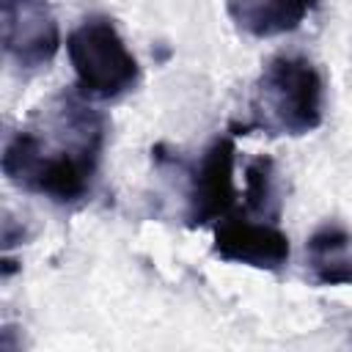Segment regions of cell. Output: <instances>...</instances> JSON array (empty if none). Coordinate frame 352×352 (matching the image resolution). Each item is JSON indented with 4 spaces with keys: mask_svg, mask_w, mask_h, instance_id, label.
<instances>
[{
    "mask_svg": "<svg viewBox=\"0 0 352 352\" xmlns=\"http://www.w3.org/2000/svg\"><path fill=\"white\" fill-rule=\"evenodd\" d=\"M104 148V116L77 91L55 94L3 148V173L25 192L74 204L91 192Z\"/></svg>",
    "mask_w": 352,
    "mask_h": 352,
    "instance_id": "1",
    "label": "cell"
},
{
    "mask_svg": "<svg viewBox=\"0 0 352 352\" xmlns=\"http://www.w3.org/2000/svg\"><path fill=\"white\" fill-rule=\"evenodd\" d=\"M253 118L242 129H264L270 135H308L324 118L322 72L302 55H275L261 69L253 99Z\"/></svg>",
    "mask_w": 352,
    "mask_h": 352,
    "instance_id": "2",
    "label": "cell"
},
{
    "mask_svg": "<svg viewBox=\"0 0 352 352\" xmlns=\"http://www.w3.org/2000/svg\"><path fill=\"white\" fill-rule=\"evenodd\" d=\"M66 55L74 69V91L91 102L118 99L140 80L138 58L104 14H91L69 30Z\"/></svg>",
    "mask_w": 352,
    "mask_h": 352,
    "instance_id": "3",
    "label": "cell"
},
{
    "mask_svg": "<svg viewBox=\"0 0 352 352\" xmlns=\"http://www.w3.org/2000/svg\"><path fill=\"white\" fill-rule=\"evenodd\" d=\"M234 162H236V146L231 135L214 138L201 157L184 168L187 176V226H206L220 223L234 212L236 204V184H234Z\"/></svg>",
    "mask_w": 352,
    "mask_h": 352,
    "instance_id": "4",
    "label": "cell"
},
{
    "mask_svg": "<svg viewBox=\"0 0 352 352\" xmlns=\"http://www.w3.org/2000/svg\"><path fill=\"white\" fill-rule=\"evenodd\" d=\"M3 47L22 69H41L55 58L60 30L47 0H3Z\"/></svg>",
    "mask_w": 352,
    "mask_h": 352,
    "instance_id": "5",
    "label": "cell"
},
{
    "mask_svg": "<svg viewBox=\"0 0 352 352\" xmlns=\"http://www.w3.org/2000/svg\"><path fill=\"white\" fill-rule=\"evenodd\" d=\"M214 253L226 261L258 267V270H280L289 264V236L272 220H261L253 214H228L214 226Z\"/></svg>",
    "mask_w": 352,
    "mask_h": 352,
    "instance_id": "6",
    "label": "cell"
},
{
    "mask_svg": "<svg viewBox=\"0 0 352 352\" xmlns=\"http://www.w3.org/2000/svg\"><path fill=\"white\" fill-rule=\"evenodd\" d=\"M305 264L316 283L352 286V234L341 223H322L305 239Z\"/></svg>",
    "mask_w": 352,
    "mask_h": 352,
    "instance_id": "7",
    "label": "cell"
},
{
    "mask_svg": "<svg viewBox=\"0 0 352 352\" xmlns=\"http://www.w3.org/2000/svg\"><path fill=\"white\" fill-rule=\"evenodd\" d=\"M314 0H228V16L239 30L270 38L292 33L308 16Z\"/></svg>",
    "mask_w": 352,
    "mask_h": 352,
    "instance_id": "8",
    "label": "cell"
},
{
    "mask_svg": "<svg viewBox=\"0 0 352 352\" xmlns=\"http://www.w3.org/2000/svg\"><path fill=\"white\" fill-rule=\"evenodd\" d=\"M245 212L261 220L278 223L280 217V190H278V170L275 160L258 154L245 165Z\"/></svg>",
    "mask_w": 352,
    "mask_h": 352,
    "instance_id": "9",
    "label": "cell"
}]
</instances>
